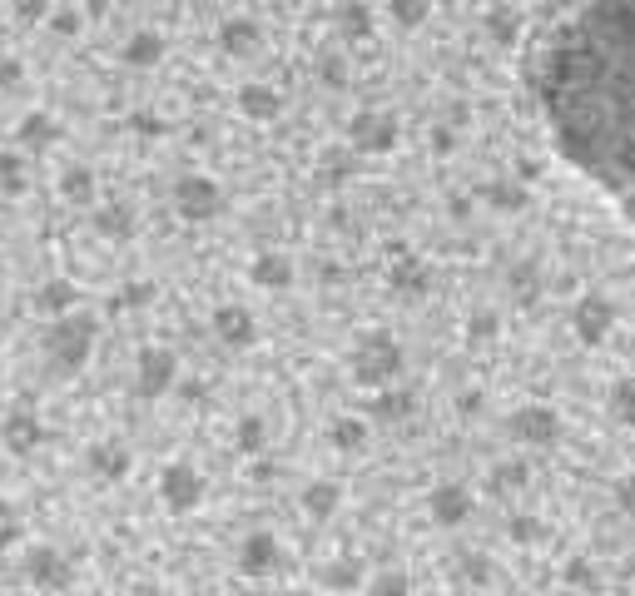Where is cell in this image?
Masks as SVG:
<instances>
[{
	"instance_id": "cell-1",
	"label": "cell",
	"mask_w": 635,
	"mask_h": 596,
	"mask_svg": "<svg viewBox=\"0 0 635 596\" xmlns=\"http://www.w3.org/2000/svg\"><path fill=\"white\" fill-rule=\"evenodd\" d=\"M95 338H100V318L90 308H70L60 318H45V338H40V358L50 363V373L75 378L90 358H95Z\"/></svg>"
},
{
	"instance_id": "cell-2",
	"label": "cell",
	"mask_w": 635,
	"mask_h": 596,
	"mask_svg": "<svg viewBox=\"0 0 635 596\" xmlns=\"http://www.w3.org/2000/svg\"><path fill=\"white\" fill-rule=\"evenodd\" d=\"M224 209V189L209 174H179L174 179V214L184 224H209Z\"/></svg>"
},
{
	"instance_id": "cell-3",
	"label": "cell",
	"mask_w": 635,
	"mask_h": 596,
	"mask_svg": "<svg viewBox=\"0 0 635 596\" xmlns=\"http://www.w3.org/2000/svg\"><path fill=\"white\" fill-rule=\"evenodd\" d=\"M20 577H25V587H35V592H70V587H75V562H70L60 547L40 542V547L25 552Z\"/></svg>"
},
{
	"instance_id": "cell-4",
	"label": "cell",
	"mask_w": 635,
	"mask_h": 596,
	"mask_svg": "<svg viewBox=\"0 0 635 596\" xmlns=\"http://www.w3.org/2000/svg\"><path fill=\"white\" fill-rule=\"evenodd\" d=\"M159 502H164V512L189 517V512L204 502V477H199V467L184 462V457H174V462L159 472Z\"/></svg>"
},
{
	"instance_id": "cell-5",
	"label": "cell",
	"mask_w": 635,
	"mask_h": 596,
	"mask_svg": "<svg viewBox=\"0 0 635 596\" xmlns=\"http://www.w3.org/2000/svg\"><path fill=\"white\" fill-rule=\"evenodd\" d=\"M174 378H179V358L169 348H139V358H134V393L144 403L164 398L174 388Z\"/></svg>"
},
{
	"instance_id": "cell-6",
	"label": "cell",
	"mask_w": 635,
	"mask_h": 596,
	"mask_svg": "<svg viewBox=\"0 0 635 596\" xmlns=\"http://www.w3.org/2000/svg\"><path fill=\"white\" fill-rule=\"evenodd\" d=\"M0 443H5L10 457H35L40 447L50 443V428H45V418H40V413L15 408V413H5V418H0Z\"/></svg>"
},
{
	"instance_id": "cell-7",
	"label": "cell",
	"mask_w": 635,
	"mask_h": 596,
	"mask_svg": "<svg viewBox=\"0 0 635 596\" xmlns=\"http://www.w3.org/2000/svg\"><path fill=\"white\" fill-rule=\"evenodd\" d=\"M85 472L95 482H125L134 472V447L125 438H100V443L85 447Z\"/></svg>"
},
{
	"instance_id": "cell-8",
	"label": "cell",
	"mask_w": 635,
	"mask_h": 596,
	"mask_svg": "<svg viewBox=\"0 0 635 596\" xmlns=\"http://www.w3.org/2000/svg\"><path fill=\"white\" fill-rule=\"evenodd\" d=\"M80 284L75 279H65V274H55V279H45V284H35L30 289V313L35 318H60V313H70V308H80Z\"/></svg>"
},
{
	"instance_id": "cell-9",
	"label": "cell",
	"mask_w": 635,
	"mask_h": 596,
	"mask_svg": "<svg viewBox=\"0 0 635 596\" xmlns=\"http://www.w3.org/2000/svg\"><path fill=\"white\" fill-rule=\"evenodd\" d=\"M55 140H60V120L50 110H25L15 120V145L25 149L30 159H40L45 149H55Z\"/></svg>"
},
{
	"instance_id": "cell-10",
	"label": "cell",
	"mask_w": 635,
	"mask_h": 596,
	"mask_svg": "<svg viewBox=\"0 0 635 596\" xmlns=\"http://www.w3.org/2000/svg\"><path fill=\"white\" fill-rule=\"evenodd\" d=\"M90 224H95V234H100V239H110V244H129V239L139 234V214H134V204H125V199L100 204Z\"/></svg>"
},
{
	"instance_id": "cell-11",
	"label": "cell",
	"mask_w": 635,
	"mask_h": 596,
	"mask_svg": "<svg viewBox=\"0 0 635 596\" xmlns=\"http://www.w3.org/2000/svg\"><path fill=\"white\" fill-rule=\"evenodd\" d=\"M353 368H358V378H363V383H382V378H392V373H397V348H392L382 333H373V338H363V348H358Z\"/></svg>"
},
{
	"instance_id": "cell-12",
	"label": "cell",
	"mask_w": 635,
	"mask_h": 596,
	"mask_svg": "<svg viewBox=\"0 0 635 596\" xmlns=\"http://www.w3.org/2000/svg\"><path fill=\"white\" fill-rule=\"evenodd\" d=\"M164 55H169V40H164L159 30H149V25H144V30H134L125 45H120V60H125L129 70H154Z\"/></svg>"
},
{
	"instance_id": "cell-13",
	"label": "cell",
	"mask_w": 635,
	"mask_h": 596,
	"mask_svg": "<svg viewBox=\"0 0 635 596\" xmlns=\"http://www.w3.org/2000/svg\"><path fill=\"white\" fill-rule=\"evenodd\" d=\"M55 189H60V199H65V204L90 209V204H95V194H100V174H95L90 164H65Z\"/></svg>"
},
{
	"instance_id": "cell-14",
	"label": "cell",
	"mask_w": 635,
	"mask_h": 596,
	"mask_svg": "<svg viewBox=\"0 0 635 596\" xmlns=\"http://www.w3.org/2000/svg\"><path fill=\"white\" fill-rule=\"evenodd\" d=\"M214 338H219L224 348H249V343H254V313L239 308V303H224V308L214 313Z\"/></svg>"
},
{
	"instance_id": "cell-15",
	"label": "cell",
	"mask_w": 635,
	"mask_h": 596,
	"mask_svg": "<svg viewBox=\"0 0 635 596\" xmlns=\"http://www.w3.org/2000/svg\"><path fill=\"white\" fill-rule=\"evenodd\" d=\"M25 164H30V154L20 145L0 149V194H5V199H20V194L30 189V169H25Z\"/></svg>"
},
{
	"instance_id": "cell-16",
	"label": "cell",
	"mask_w": 635,
	"mask_h": 596,
	"mask_svg": "<svg viewBox=\"0 0 635 596\" xmlns=\"http://www.w3.org/2000/svg\"><path fill=\"white\" fill-rule=\"evenodd\" d=\"M219 45L229 50V55H254L258 50V25L249 15H234V20H224V30H219Z\"/></svg>"
},
{
	"instance_id": "cell-17",
	"label": "cell",
	"mask_w": 635,
	"mask_h": 596,
	"mask_svg": "<svg viewBox=\"0 0 635 596\" xmlns=\"http://www.w3.org/2000/svg\"><path fill=\"white\" fill-rule=\"evenodd\" d=\"M353 140L363 149H387L397 140V125H392L387 115H358V120H353Z\"/></svg>"
},
{
	"instance_id": "cell-18",
	"label": "cell",
	"mask_w": 635,
	"mask_h": 596,
	"mask_svg": "<svg viewBox=\"0 0 635 596\" xmlns=\"http://www.w3.org/2000/svg\"><path fill=\"white\" fill-rule=\"evenodd\" d=\"M239 110H244L249 120H273V115L283 110V100H278L268 85H244V90H239Z\"/></svg>"
},
{
	"instance_id": "cell-19",
	"label": "cell",
	"mask_w": 635,
	"mask_h": 596,
	"mask_svg": "<svg viewBox=\"0 0 635 596\" xmlns=\"http://www.w3.org/2000/svg\"><path fill=\"white\" fill-rule=\"evenodd\" d=\"M154 298H159V289H154L149 279H134V284H120V289H115L110 308H115V313H139V308H149Z\"/></svg>"
},
{
	"instance_id": "cell-20",
	"label": "cell",
	"mask_w": 635,
	"mask_h": 596,
	"mask_svg": "<svg viewBox=\"0 0 635 596\" xmlns=\"http://www.w3.org/2000/svg\"><path fill=\"white\" fill-rule=\"evenodd\" d=\"M249 274H254V284H263V289H283V284L293 279V264H288L283 254H258Z\"/></svg>"
},
{
	"instance_id": "cell-21",
	"label": "cell",
	"mask_w": 635,
	"mask_h": 596,
	"mask_svg": "<svg viewBox=\"0 0 635 596\" xmlns=\"http://www.w3.org/2000/svg\"><path fill=\"white\" fill-rule=\"evenodd\" d=\"M239 562H244V572H249V577L268 572V567L278 562V547H273V537H268V532L249 537V542H244V557H239Z\"/></svg>"
},
{
	"instance_id": "cell-22",
	"label": "cell",
	"mask_w": 635,
	"mask_h": 596,
	"mask_svg": "<svg viewBox=\"0 0 635 596\" xmlns=\"http://www.w3.org/2000/svg\"><path fill=\"white\" fill-rule=\"evenodd\" d=\"M20 542H25V517H20L15 502L0 497V552H15Z\"/></svg>"
},
{
	"instance_id": "cell-23",
	"label": "cell",
	"mask_w": 635,
	"mask_h": 596,
	"mask_svg": "<svg viewBox=\"0 0 635 596\" xmlns=\"http://www.w3.org/2000/svg\"><path fill=\"white\" fill-rule=\"evenodd\" d=\"M45 25H50L60 40H75V35L85 30V15H80L75 5H60V10H50V20H45Z\"/></svg>"
},
{
	"instance_id": "cell-24",
	"label": "cell",
	"mask_w": 635,
	"mask_h": 596,
	"mask_svg": "<svg viewBox=\"0 0 635 596\" xmlns=\"http://www.w3.org/2000/svg\"><path fill=\"white\" fill-rule=\"evenodd\" d=\"M303 507H308L313 517H328V512L338 507V487H333V482H313L308 497H303Z\"/></svg>"
},
{
	"instance_id": "cell-25",
	"label": "cell",
	"mask_w": 635,
	"mask_h": 596,
	"mask_svg": "<svg viewBox=\"0 0 635 596\" xmlns=\"http://www.w3.org/2000/svg\"><path fill=\"white\" fill-rule=\"evenodd\" d=\"M50 10H55L50 0H15V20H20V25H45Z\"/></svg>"
},
{
	"instance_id": "cell-26",
	"label": "cell",
	"mask_w": 635,
	"mask_h": 596,
	"mask_svg": "<svg viewBox=\"0 0 635 596\" xmlns=\"http://www.w3.org/2000/svg\"><path fill=\"white\" fill-rule=\"evenodd\" d=\"M25 85V60L20 55H0V90H20Z\"/></svg>"
},
{
	"instance_id": "cell-27",
	"label": "cell",
	"mask_w": 635,
	"mask_h": 596,
	"mask_svg": "<svg viewBox=\"0 0 635 596\" xmlns=\"http://www.w3.org/2000/svg\"><path fill=\"white\" fill-rule=\"evenodd\" d=\"M333 443L343 447V452H353V447H363V428H358L353 418H343V423L333 428Z\"/></svg>"
},
{
	"instance_id": "cell-28",
	"label": "cell",
	"mask_w": 635,
	"mask_h": 596,
	"mask_svg": "<svg viewBox=\"0 0 635 596\" xmlns=\"http://www.w3.org/2000/svg\"><path fill=\"white\" fill-rule=\"evenodd\" d=\"M234 438H239V447H244V452H254V447H263V423H258V418H244Z\"/></svg>"
},
{
	"instance_id": "cell-29",
	"label": "cell",
	"mask_w": 635,
	"mask_h": 596,
	"mask_svg": "<svg viewBox=\"0 0 635 596\" xmlns=\"http://www.w3.org/2000/svg\"><path fill=\"white\" fill-rule=\"evenodd\" d=\"M343 30H348V35H368V10H363V5H348V10H343Z\"/></svg>"
},
{
	"instance_id": "cell-30",
	"label": "cell",
	"mask_w": 635,
	"mask_h": 596,
	"mask_svg": "<svg viewBox=\"0 0 635 596\" xmlns=\"http://www.w3.org/2000/svg\"><path fill=\"white\" fill-rule=\"evenodd\" d=\"M392 10H397V20H402V25H417V20H422V10H427V0H392Z\"/></svg>"
},
{
	"instance_id": "cell-31",
	"label": "cell",
	"mask_w": 635,
	"mask_h": 596,
	"mask_svg": "<svg viewBox=\"0 0 635 596\" xmlns=\"http://www.w3.org/2000/svg\"><path fill=\"white\" fill-rule=\"evenodd\" d=\"M318 70H323V75H328L333 85L343 80V65H338V55H323V65H318Z\"/></svg>"
},
{
	"instance_id": "cell-32",
	"label": "cell",
	"mask_w": 635,
	"mask_h": 596,
	"mask_svg": "<svg viewBox=\"0 0 635 596\" xmlns=\"http://www.w3.org/2000/svg\"><path fill=\"white\" fill-rule=\"evenodd\" d=\"M129 125H134L139 135H159V130H164V125H159V120H149V115H134Z\"/></svg>"
}]
</instances>
